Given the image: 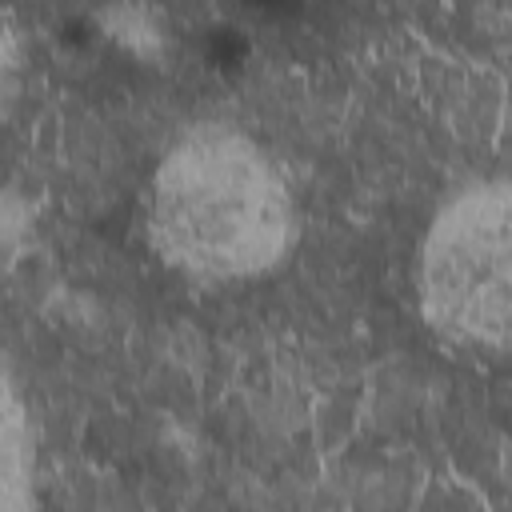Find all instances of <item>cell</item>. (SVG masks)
<instances>
[{"instance_id":"1","label":"cell","mask_w":512,"mask_h":512,"mask_svg":"<svg viewBox=\"0 0 512 512\" xmlns=\"http://www.w3.org/2000/svg\"><path fill=\"white\" fill-rule=\"evenodd\" d=\"M156 252L200 280L272 268L296 236V204L280 164L244 132L200 124L160 160L148 188Z\"/></svg>"},{"instance_id":"2","label":"cell","mask_w":512,"mask_h":512,"mask_svg":"<svg viewBox=\"0 0 512 512\" xmlns=\"http://www.w3.org/2000/svg\"><path fill=\"white\" fill-rule=\"evenodd\" d=\"M420 312L460 348L508 344V180L460 188L432 220L420 252Z\"/></svg>"},{"instance_id":"3","label":"cell","mask_w":512,"mask_h":512,"mask_svg":"<svg viewBox=\"0 0 512 512\" xmlns=\"http://www.w3.org/2000/svg\"><path fill=\"white\" fill-rule=\"evenodd\" d=\"M0 512H36L32 496V432L20 396L0 372Z\"/></svg>"},{"instance_id":"4","label":"cell","mask_w":512,"mask_h":512,"mask_svg":"<svg viewBox=\"0 0 512 512\" xmlns=\"http://www.w3.org/2000/svg\"><path fill=\"white\" fill-rule=\"evenodd\" d=\"M96 20L104 24V32L112 40H120L128 52L136 56H160L168 48V20L160 8H144V4H120V8H104L96 12Z\"/></svg>"},{"instance_id":"5","label":"cell","mask_w":512,"mask_h":512,"mask_svg":"<svg viewBox=\"0 0 512 512\" xmlns=\"http://www.w3.org/2000/svg\"><path fill=\"white\" fill-rule=\"evenodd\" d=\"M36 232V204L24 188L4 184L0 188V268H12Z\"/></svg>"},{"instance_id":"6","label":"cell","mask_w":512,"mask_h":512,"mask_svg":"<svg viewBox=\"0 0 512 512\" xmlns=\"http://www.w3.org/2000/svg\"><path fill=\"white\" fill-rule=\"evenodd\" d=\"M20 72V32L8 16H0V100L12 92Z\"/></svg>"}]
</instances>
